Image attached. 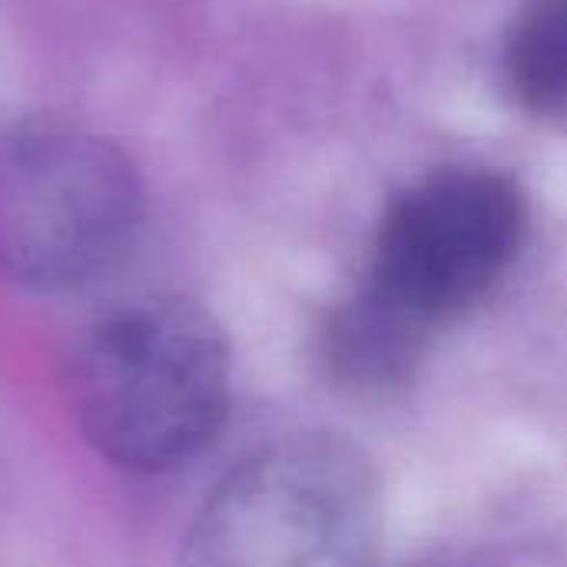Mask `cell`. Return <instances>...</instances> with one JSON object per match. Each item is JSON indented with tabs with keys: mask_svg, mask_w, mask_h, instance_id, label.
<instances>
[{
	"mask_svg": "<svg viewBox=\"0 0 567 567\" xmlns=\"http://www.w3.org/2000/svg\"><path fill=\"white\" fill-rule=\"evenodd\" d=\"M66 399L83 442L106 465L163 475L203 455L226 425L233 349L199 302L136 299L73 342Z\"/></svg>",
	"mask_w": 567,
	"mask_h": 567,
	"instance_id": "6da1fadb",
	"label": "cell"
},
{
	"mask_svg": "<svg viewBox=\"0 0 567 567\" xmlns=\"http://www.w3.org/2000/svg\"><path fill=\"white\" fill-rule=\"evenodd\" d=\"M425 349V332L389 312L362 289L336 309L326 329V359L332 372L359 389H385L409 379Z\"/></svg>",
	"mask_w": 567,
	"mask_h": 567,
	"instance_id": "5b68a950",
	"label": "cell"
},
{
	"mask_svg": "<svg viewBox=\"0 0 567 567\" xmlns=\"http://www.w3.org/2000/svg\"><path fill=\"white\" fill-rule=\"evenodd\" d=\"M382 485L372 458L326 432L243 458L199 505L176 567H372Z\"/></svg>",
	"mask_w": 567,
	"mask_h": 567,
	"instance_id": "7a4b0ae2",
	"label": "cell"
},
{
	"mask_svg": "<svg viewBox=\"0 0 567 567\" xmlns=\"http://www.w3.org/2000/svg\"><path fill=\"white\" fill-rule=\"evenodd\" d=\"M505 80L535 113L567 110V0H532L512 20Z\"/></svg>",
	"mask_w": 567,
	"mask_h": 567,
	"instance_id": "8992f818",
	"label": "cell"
},
{
	"mask_svg": "<svg viewBox=\"0 0 567 567\" xmlns=\"http://www.w3.org/2000/svg\"><path fill=\"white\" fill-rule=\"evenodd\" d=\"M143 219V176L113 140L56 116L0 136V272L13 286L63 296L106 279Z\"/></svg>",
	"mask_w": 567,
	"mask_h": 567,
	"instance_id": "3957f363",
	"label": "cell"
},
{
	"mask_svg": "<svg viewBox=\"0 0 567 567\" xmlns=\"http://www.w3.org/2000/svg\"><path fill=\"white\" fill-rule=\"evenodd\" d=\"M525 233L528 209L508 176L435 173L382 216L362 292L432 339L508 276Z\"/></svg>",
	"mask_w": 567,
	"mask_h": 567,
	"instance_id": "277c9868",
	"label": "cell"
}]
</instances>
